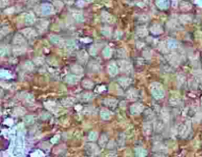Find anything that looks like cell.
Returning <instances> with one entry per match:
<instances>
[{
    "label": "cell",
    "instance_id": "6da1fadb",
    "mask_svg": "<svg viewBox=\"0 0 202 157\" xmlns=\"http://www.w3.org/2000/svg\"><path fill=\"white\" fill-rule=\"evenodd\" d=\"M150 90L153 97L156 99H162L165 96V89L160 83H153L150 87Z\"/></svg>",
    "mask_w": 202,
    "mask_h": 157
},
{
    "label": "cell",
    "instance_id": "7a4b0ae2",
    "mask_svg": "<svg viewBox=\"0 0 202 157\" xmlns=\"http://www.w3.org/2000/svg\"><path fill=\"white\" fill-rule=\"evenodd\" d=\"M118 69L123 73H126V74H129V73L132 72V65L130 62L126 61V60H120L118 62Z\"/></svg>",
    "mask_w": 202,
    "mask_h": 157
},
{
    "label": "cell",
    "instance_id": "3957f363",
    "mask_svg": "<svg viewBox=\"0 0 202 157\" xmlns=\"http://www.w3.org/2000/svg\"><path fill=\"white\" fill-rule=\"evenodd\" d=\"M145 110L144 108V105L140 102H135L130 106V113L133 115H138L142 113V112Z\"/></svg>",
    "mask_w": 202,
    "mask_h": 157
},
{
    "label": "cell",
    "instance_id": "277c9868",
    "mask_svg": "<svg viewBox=\"0 0 202 157\" xmlns=\"http://www.w3.org/2000/svg\"><path fill=\"white\" fill-rule=\"evenodd\" d=\"M85 150L89 155H97V154H99L100 151L99 146L95 143H87L85 145Z\"/></svg>",
    "mask_w": 202,
    "mask_h": 157
},
{
    "label": "cell",
    "instance_id": "5b68a950",
    "mask_svg": "<svg viewBox=\"0 0 202 157\" xmlns=\"http://www.w3.org/2000/svg\"><path fill=\"white\" fill-rule=\"evenodd\" d=\"M163 32H164L163 26L160 25V24H153L149 28V32L153 35H160L163 34Z\"/></svg>",
    "mask_w": 202,
    "mask_h": 157
},
{
    "label": "cell",
    "instance_id": "8992f818",
    "mask_svg": "<svg viewBox=\"0 0 202 157\" xmlns=\"http://www.w3.org/2000/svg\"><path fill=\"white\" fill-rule=\"evenodd\" d=\"M41 14H43V16L52 15L53 14V12H54V8H53V6L49 3H43V5H41Z\"/></svg>",
    "mask_w": 202,
    "mask_h": 157
},
{
    "label": "cell",
    "instance_id": "52a82bcc",
    "mask_svg": "<svg viewBox=\"0 0 202 157\" xmlns=\"http://www.w3.org/2000/svg\"><path fill=\"white\" fill-rule=\"evenodd\" d=\"M49 40L52 44H55V45H58V46H64V44H65V41L63 40V38L57 34L50 35Z\"/></svg>",
    "mask_w": 202,
    "mask_h": 157
},
{
    "label": "cell",
    "instance_id": "ba28073f",
    "mask_svg": "<svg viewBox=\"0 0 202 157\" xmlns=\"http://www.w3.org/2000/svg\"><path fill=\"white\" fill-rule=\"evenodd\" d=\"M48 25H49L48 21H46V20H44V19H41V20H39V21H37V30H39V32H45L46 28H48Z\"/></svg>",
    "mask_w": 202,
    "mask_h": 157
},
{
    "label": "cell",
    "instance_id": "9c48e42d",
    "mask_svg": "<svg viewBox=\"0 0 202 157\" xmlns=\"http://www.w3.org/2000/svg\"><path fill=\"white\" fill-rule=\"evenodd\" d=\"M65 81L68 85H76L79 81V76L75 74H69L65 77Z\"/></svg>",
    "mask_w": 202,
    "mask_h": 157
},
{
    "label": "cell",
    "instance_id": "30bf717a",
    "mask_svg": "<svg viewBox=\"0 0 202 157\" xmlns=\"http://www.w3.org/2000/svg\"><path fill=\"white\" fill-rule=\"evenodd\" d=\"M118 67H117V65L114 63V62H112V63H110V65L108 66V73L110 74V76L112 77H114L117 75V73H118Z\"/></svg>",
    "mask_w": 202,
    "mask_h": 157
},
{
    "label": "cell",
    "instance_id": "8fae6325",
    "mask_svg": "<svg viewBox=\"0 0 202 157\" xmlns=\"http://www.w3.org/2000/svg\"><path fill=\"white\" fill-rule=\"evenodd\" d=\"M125 95L129 100H136V99L138 98V91H137L135 88H129V89L126 91Z\"/></svg>",
    "mask_w": 202,
    "mask_h": 157
},
{
    "label": "cell",
    "instance_id": "7c38bea8",
    "mask_svg": "<svg viewBox=\"0 0 202 157\" xmlns=\"http://www.w3.org/2000/svg\"><path fill=\"white\" fill-rule=\"evenodd\" d=\"M148 34H149V30L146 28L145 26H138L136 28V34L138 35L139 37H145L147 36Z\"/></svg>",
    "mask_w": 202,
    "mask_h": 157
},
{
    "label": "cell",
    "instance_id": "4fadbf2b",
    "mask_svg": "<svg viewBox=\"0 0 202 157\" xmlns=\"http://www.w3.org/2000/svg\"><path fill=\"white\" fill-rule=\"evenodd\" d=\"M70 71H71L72 74H75V75H78V76H80V75L83 74L84 69H83V67H82L81 65H79V64H74V65H72L70 67Z\"/></svg>",
    "mask_w": 202,
    "mask_h": 157
},
{
    "label": "cell",
    "instance_id": "5bb4252c",
    "mask_svg": "<svg viewBox=\"0 0 202 157\" xmlns=\"http://www.w3.org/2000/svg\"><path fill=\"white\" fill-rule=\"evenodd\" d=\"M156 5L161 10H167L170 7V0H156Z\"/></svg>",
    "mask_w": 202,
    "mask_h": 157
},
{
    "label": "cell",
    "instance_id": "9a60e30c",
    "mask_svg": "<svg viewBox=\"0 0 202 157\" xmlns=\"http://www.w3.org/2000/svg\"><path fill=\"white\" fill-rule=\"evenodd\" d=\"M101 17H102V21L105 22V23H112L114 22V17H112V14H110L108 12L106 11H103L101 14Z\"/></svg>",
    "mask_w": 202,
    "mask_h": 157
},
{
    "label": "cell",
    "instance_id": "2e32d148",
    "mask_svg": "<svg viewBox=\"0 0 202 157\" xmlns=\"http://www.w3.org/2000/svg\"><path fill=\"white\" fill-rule=\"evenodd\" d=\"M23 34L26 37H28V38H33V37H35L37 35V32H35V30L33 28H25V30H23Z\"/></svg>",
    "mask_w": 202,
    "mask_h": 157
},
{
    "label": "cell",
    "instance_id": "e0dca14e",
    "mask_svg": "<svg viewBox=\"0 0 202 157\" xmlns=\"http://www.w3.org/2000/svg\"><path fill=\"white\" fill-rule=\"evenodd\" d=\"M88 58H89V55L88 53L85 51V50H81L78 55H77V59H78V61L80 63H86V62L88 61Z\"/></svg>",
    "mask_w": 202,
    "mask_h": 157
},
{
    "label": "cell",
    "instance_id": "ac0fdd59",
    "mask_svg": "<svg viewBox=\"0 0 202 157\" xmlns=\"http://www.w3.org/2000/svg\"><path fill=\"white\" fill-rule=\"evenodd\" d=\"M104 104L110 108H114V107H116V105H117V100L115 98H112V97L106 98V99H104Z\"/></svg>",
    "mask_w": 202,
    "mask_h": 157
},
{
    "label": "cell",
    "instance_id": "d6986e66",
    "mask_svg": "<svg viewBox=\"0 0 202 157\" xmlns=\"http://www.w3.org/2000/svg\"><path fill=\"white\" fill-rule=\"evenodd\" d=\"M117 83H118L122 87H127L131 85L132 79L130 78H120V79H117Z\"/></svg>",
    "mask_w": 202,
    "mask_h": 157
},
{
    "label": "cell",
    "instance_id": "ffe728a7",
    "mask_svg": "<svg viewBox=\"0 0 202 157\" xmlns=\"http://www.w3.org/2000/svg\"><path fill=\"white\" fill-rule=\"evenodd\" d=\"M153 132V127L151 125V123L146 122L143 124V132L145 136H150Z\"/></svg>",
    "mask_w": 202,
    "mask_h": 157
},
{
    "label": "cell",
    "instance_id": "44dd1931",
    "mask_svg": "<svg viewBox=\"0 0 202 157\" xmlns=\"http://www.w3.org/2000/svg\"><path fill=\"white\" fill-rule=\"evenodd\" d=\"M75 103V99L73 97H65L61 100V104L65 107H70Z\"/></svg>",
    "mask_w": 202,
    "mask_h": 157
},
{
    "label": "cell",
    "instance_id": "7402d4cb",
    "mask_svg": "<svg viewBox=\"0 0 202 157\" xmlns=\"http://www.w3.org/2000/svg\"><path fill=\"white\" fill-rule=\"evenodd\" d=\"M72 18L78 23H81V22L84 21V16L80 11H73L72 12Z\"/></svg>",
    "mask_w": 202,
    "mask_h": 157
},
{
    "label": "cell",
    "instance_id": "603a6c76",
    "mask_svg": "<svg viewBox=\"0 0 202 157\" xmlns=\"http://www.w3.org/2000/svg\"><path fill=\"white\" fill-rule=\"evenodd\" d=\"M179 8L183 11H189L192 8V5L188 1H181L179 2Z\"/></svg>",
    "mask_w": 202,
    "mask_h": 157
},
{
    "label": "cell",
    "instance_id": "cb8c5ba5",
    "mask_svg": "<svg viewBox=\"0 0 202 157\" xmlns=\"http://www.w3.org/2000/svg\"><path fill=\"white\" fill-rule=\"evenodd\" d=\"M192 21V17L190 15H181L179 16V22L183 25H186L188 23H191Z\"/></svg>",
    "mask_w": 202,
    "mask_h": 157
},
{
    "label": "cell",
    "instance_id": "d4e9b609",
    "mask_svg": "<svg viewBox=\"0 0 202 157\" xmlns=\"http://www.w3.org/2000/svg\"><path fill=\"white\" fill-rule=\"evenodd\" d=\"M167 46H168L169 49H176V48H177V46H179V42H177L176 39L170 38V39H168Z\"/></svg>",
    "mask_w": 202,
    "mask_h": 157
},
{
    "label": "cell",
    "instance_id": "484cf974",
    "mask_svg": "<svg viewBox=\"0 0 202 157\" xmlns=\"http://www.w3.org/2000/svg\"><path fill=\"white\" fill-rule=\"evenodd\" d=\"M25 21H26V23L28 24V25H33V24H35V15L33 14V13H29V14H27Z\"/></svg>",
    "mask_w": 202,
    "mask_h": 157
},
{
    "label": "cell",
    "instance_id": "4316f807",
    "mask_svg": "<svg viewBox=\"0 0 202 157\" xmlns=\"http://www.w3.org/2000/svg\"><path fill=\"white\" fill-rule=\"evenodd\" d=\"M100 116L103 120H110V117H112V113L108 110H102L100 112Z\"/></svg>",
    "mask_w": 202,
    "mask_h": 157
},
{
    "label": "cell",
    "instance_id": "83f0119b",
    "mask_svg": "<svg viewBox=\"0 0 202 157\" xmlns=\"http://www.w3.org/2000/svg\"><path fill=\"white\" fill-rule=\"evenodd\" d=\"M82 85H83V87L86 88V89H91V88L94 87V83H93L92 81H90V79H84V81H82Z\"/></svg>",
    "mask_w": 202,
    "mask_h": 157
},
{
    "label": "cell",
    "instance_id": "f1b7e54d",
    "mask_svg": "<svg viewBox=\"0 0 202 157\" xmlns=\"http://www.w3.org/2000/svg\"><path fill=\"white\" fill-rule=\"evenodd\" d=\"M135 155L138 157H143L147 155V151L142 147H136L135 148Z\"/></svg>",
    "mask_w": 202,
    "mask_h": 157
},
{
    "label": "cell",
    "instance_id": "f546056e",
    "mask_svg": "<svg viewBox=\"0 0 202 157\" xmlns=\"http://www.w3.org/2000/svg\"><path fill=\"white\" fill-rule=\"evenodd\" d=\"M93 97H94V94L93 93H91V92H85V93H81L80 98H81L82 101H89L91 100Z\"/></svg>",
    "mask_w": 202,
    "mask_h": 157
},
{
    "label": "cell",
    "instance_id": "4dcf8cb0",
    "mask_svg": "<svg viewBox=\"0 0 202 157\" xmlns=\"http://www.w3.org/2000/svg\"><path fill=\"white\" fill-rule=\"evenodd\" d=\"M101 32L103 35H105V36L108 37L112 35V28H110V26H103L101 30Z\"/></svg>",
    "mask_w": 202,
    "mask_h": 157
},
{
    "label": "cell",
    "instance_id": "1f68e13d",
    "mask_svg": "<svg viewBox=\"0 0 202 157\" xmlns=\"http://www.w3.org/2000/svg\"><path fill=\"white\" fill-rule=\"evenodd\" d=\"M108 136L106 134H102V136L100 138V141H99V144L100 146L102 147V148H104V147L106 145V143H108Z\"/></svg>",
    "mask_w": 202,
    "mask_h": 157
},
{
    "label": "cell",
    "instance_id": "d6a6232c",
    "mask_svg": "<svg viewBox=\"0 0 202 157\" xmlns=\"http://www.w3.org/2000/svg\"><path fill=\"white\" fill-rule=\"evenodd\" d=\"M103 56L105 58H110L112 56V49L110 47H105L103 49Z\"/></svg>",
    "mask_w": 202,
    "mask_h": 157
},
{
    "label": "cell",
    "instance_id": "836d02e7",
    "mask_svg": "<svg viewBox=\"0 0 202 157\" xmlns=\"http://www.w3.org/2000/svg\"><path fill=\"white\" fill-rule=\"evenodd\" d=\"M89 69H90L92 72H99L100 71V65L99 63H97V62H91L90 64H89Z\"/></svg>",
    "mask_w": 202,
    "mask_h": 157
},
{
    "label": "cell",
    "instance_id": "e575fe53",
    "mask_svg": "<svg viewBox=\"0 0 202 157\" xmlns=\"http://www.w3.org/2000/svg\"><path fill=\"white\" fill-rule=\"evenodd\" d=\"M190 131V126H189V124H186V125L185 126H183V128H181V131L179 132V134H181V136H185L186 134H188V132Z\"/></svg>",
    "mask_w": 202,
    "mask_h": 157
},
{
    "label": "cell",
    "instance_id": "d590c367",
    "mask_svg": "<svg viewBox=\"0 0 202 157\" xmlns=\"http://www.w3.org/2000/svg\"><path fill=\"white\" fill-rule=\"evenodd\" d=\"M44 106L49 111H54V108L56 107V103L53 102V101H47V102L44 103Z\"/></svg>",
    "mask_w": 202,
    "mask_h": 157
},
{
    "label": "cell",
    "instance_id": "8d00e7d4",
    "mask_svg": "<svg viewBox=\"0 0 202 157\" xmlns=\"http://www.w3.org/2000/svg\"><path fill=\"white\" fill-rule=\"evenodd\" d=\"M161 115H162V119H163L164 122H169V120H170V114H169L167 109L162 110Z\"/></svg>",
    "mask_w": 202,
    "mask_h": 157
},
{
    "label": "cell",
    "instance_id": "74e56055",
    "mask_svg": "<svg viewBox=\"0 0 202 157\" xmlns=\"http://www.w3.org/2000/svg\"><path fill=\"white\" fill-rule=\"evenodd\" d=\"M170 62L172 64H174L175 66H177V64H179V56H177V54H173V55H171L170 56Z\"/></svg>",
    "mask_w": 202,
    "mask_h": 157
},
{
    "label": "cell",
    "instance_id": "f35d334b",
    "mask_svg": "<svg viewBox=\"0 0 202 157\" xmlns=\"http://www.w3.org/2000/svg\"><path fill=\"white\" fill-rule=\"evenodd\" d=\"M158 49L161 51L162 53H167L168 52V48H166V44L164 41H161L158 44Z\"/></svg>",
    "mask_w": 202,
    "mask_h": 157
},
{
    "label": "cell",
    "instance_id": "ab89813d",
    "mask_svg": "<svg viewBox=\"0 0 202 157\" xmlns=\"http://www.w3.org/2000/svg\"><path fill=\"white\" fill-rule=\"evenodd\" d=\"M14 42L17 43V44H25V39L23 38V36H21V35H16V37L14 38Z\"/></svg>",
    "mask_w": 202,
    "mask_h": 157
},
{
    "label": "cell",
    "instance_id": "60d3db41",
    "mask_svg": "<svg viewBox=\"0 0 202 157\" xmlns=\"http://www.w3.org/2000/svg\"><path fill=\"white\" fill-rule=\"evenodd\" d=\"M64 47L68 48V49H74L75 48V42L73 40H68L65 41V44H64Z\"/></svg>",
    "mask_w": 202,
    "mask_h": 157
},
{
    "label": "cell",
    "instance_id": "b9f144b4",
    "mask_svg": "<svg viewBox=\"0 0 202 157\" xmlns=\"http://www.w3.org/2000/svg\"><path fill=\"white\" fill-rule=\"evenodd\" d=\"M98 140V134L96 132H91L89 134V140L91 141H96Z\"/></svg>",
    "mask_w": 202,
    "mask_h": 157
},
{
    "label": "cell",
    "instance_id": "7bdbcfd3",
    "mask_svg": "<svg viewBox=\"0 0 202 157\" xmlns=\"http://www.w3.org/2000/svg\"><path fill=\"white\" fill-rule=\"evenodd\" d=\"M53 5H54V8H57V9H61L63 7V3H62L61 1H59V0H55Z\"/></svg>",
    "mask_w": 202,
    "mask_h": 157
},
{
    "label": "cell",
    "instance_id": "ee69618b",
    "mask_svg": "<svg viewBox=\"0 0 202 157\" xmlns=\"http://www.w3.org/2000/svg\"><path fill=\"white\" fill-rule=\"evenodd\" d=\"M34 62H35V64H37V65H41V64L44 63V59L43 58V57H39V58H35Z\"/></svg>",
    "mask_w": 202,
    "mask_h": 157
},
{
    "label": "cell",
    "instance_id": "f6af8a7d",
    "mask_svg": "<svg viewBox=\"0 0 202 157\" xmlns=\"http://www.w3.org/2000/svg\"><path fill=\"white\" fill-rule=\"evenodd\" d=\"M170 102L172 105H177L179 103V99L177 97H173V98H171Z\"/></svg>",
    "mask_w": 202,
    "mask_h": 157
},
{
    "label": "cell",
    "instance_id": "bcb514c9",
    "mask_svg": "<svg viewBox=\"0 0 202 157\" xmlns=\"http://www.w3.org/2000/svg\"><path fill=\"white\" fill-rule=\"evenodd\" d=\"M155 125H156V131L157 132H160L162 129H163V123L160 122V121H157Z\"/></svg>",
    "mask_w": 202,
    "mask_h": 157
},
{
    "label": "cell",
    "instance_id": "7dc6e473",
    "mask_svg": "<svg viewBox=\"0 0 202 157\" xmlns=\"http://www.w3.org/2000/svg\"><path fill=\"white\" fill-rule=\"evenodd\" d=\"M117 54H118L119 57H125L126 55V51L124 48H121V49H118L117 50Z\"/></svg>",
    "mask_w": 202,
    "mask_h": 157
},
{
    "label": "cell",
    "instance_id": "c3c4849f",
    "mask_svg": "<svg viewBox=\"0 0 202 157\" xmlns=\"http://www.w3.org/2000/svg\"><path fill=\"white\" fill-rule=\"evenodd\" d=\"M25 121H26V123H28V124H32V123H34L35 118H34V116H27L25 118Z\"/></svg>",
    "mask_w": 202,
    "mask_h": 157
},
{
    "label": "cell",
    "instance_id": "681fc988",
    "mask_svg": "<svg viewBox=\"0 0 202 157\" xmlns=\"http://www.w3.org/2000/svg\"><path fill=\"white\" fill-rule=\"evenodd\" d=\"M106 90V87L105 85H99V87H96V92H102Z\"/></svg>",
    "mask_w": 202,
    "mask_h": 157
},
{
    "label": "cell",
    "instance_id": "f907efd6",
    "mask_svg": "<svg viewBox=\"0 0 202 157\" xmlns=\"http://www.w3.org/2000/svg\"><path fill=\"white\" fill-rule=\"evenodd\" d=\"M143 55H144V57H145V58H147V59H149V58H151V51L150 50H145V51L143 52Z\"/></svg>",
    "mask_w": 202,
    "mask_h": 157
},
{
    "label": "cell",
    "instance_id": "816d5d0a",
    "mask_svg": "<svg viewBox=\"0 0 202 157\" xmlns=\"http://www.w3.org/2000/svg\"><path fill=\"white\" fill-rule=\"evenodd\" d=\"M136 46H137V48H138V49H141V48H143L144 46H145V44H144L143 42H140V41H137V42H136Z\"/></svg>",
    "mask_w": 202,
    "mask_h": 157
},
{
    "label": "cell",
    "instance_id": "f5cc1de1",
    "mask_svg": "<svg viewBox=\"0 0 202 157\" xmlns=\"http://www.w3.org/2000/svg\"><path fill=\"white\" fill-rule=\"evenodd\" d=\"M85 0H79V1H77V3H76V5L78 6V7H83L84 6V4H85Z\"/></svg>",
    "mask_w": 202,
    "mask_h": 157
},
{
    "label": "cell",
    "instance_id": "db71d44e",
    "mask_svg": "<svg viewBox=\"0 0 202 157\" xmlns=\"http://www.w3.org/2000/svg\"><path fill=\"white\" fill-rule=\"evenodd\" d=\"M91 54L92 55H96L97 54V47H94V46H93V47L91 48Z\"/></svg>",
    "mask_w": 202,
    "mask_h": 157
},
{
    "label": "cell",
    "instance_id": "11a10c76",
    "mask_svg": "<svg viewBox=\"0 0 202 157\" xmlns=\"http://www.w3.org/2000/svg\"><path fill=\"white\" fill-rule=\"evenodd\" d=\"M26 67H28L29 70H33V64L31 62H27L26 63Z\"/></svg>",
    "mask_w": 202,
    "mask_h": 157
},
{
    "label": "cell",
    "instance_id": "9f6ffc18",
    "mask_svg": "<svg viewBox=\"0 0 202 157\" xmlns=\"http://www.w3.org/2000/svg\"><path fill=\"white\" fill-rule=\"evenodd\" d=\"M59 138H60V136H55V138H53L52 140V143H56V142H57L56 140H59Z\"/></svg>",
    "mask_w": 202,
    "mask_h": 157
},
{
    "label": "cell",
    "instance_id": "6f0895ef",
    "mask_svg": "<svg viewBox=\"0 0 202 157\" xmlns=\"http://www.w3.org/2000/svg\"><path fill=\"white\" fill-rule=\"evenodd\" d=\"M177 4H179V0H173V6L174 7H177Z\"/></svg>",
    "mask_w": 202,
    "mask_h": 157
},
{
    "label": "cell",
    "instance_id": "680465c9",
    "mask_svg": "<svg viewBox=\"0 0 202 157\" xmlns=\"http://www.w3.org/2000/svg\"><path fill=\"white\" fill-rule=\"evenodd\" d=\"M33 155H43V152H41V151H39V150H37V151H35Z\"/></svg>",
    "mask_w": 202,
    "mask_h": 157
},
{
    "label": "cell",
    "instance_id": "91938a15",
    "mask_svg": "<svg viewBox=\"0 0 202 157\" xmlns=\"http://www.w3.org/2000/svg\"><path fill=\"white\" fill-rule=\"evenodd\" d=\"M195 3L202 7V0H195Z\"/></svg>",
    "mask_w": 202,
    "mask_h": 157
},
{
    "label": "cell",
    "instance_id": "94428289",
    "mask_svg": "<svg viewBox=\"0 0 202 157\" xmlns=\"http://www.w3.org/2000/svg\"><path fill=\"white\" fill-rule=\"evenodd\" d=\"M81 40L83 41V42H90L91 39H90V38H82Z\"/></svg>",
    "mask_w": 202,
    "mask_h": 157
},
{
    "label": "cell",
    "instance_id": "6125c7cd",
    "mask_svg": "<svg viewBox=\"0 0 202 157\" xmlns=\"http://www.w3.org/2000/svg\"><path fill=\"white\" fill-rule=\"evenodd\" d=\"M85 1H86V2H88V3H90V2H92L93 0H85Z\"/></svg>",
    "mask_w": 202,
    "mask_h": 157
}]
</instances>
